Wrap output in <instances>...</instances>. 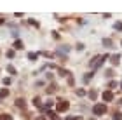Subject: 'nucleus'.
I'll return each instance as SVG.
<instances>
[{"label":"nucleus","mask_w":122,"mask_h":120,"mask_svg":"<svg viewBox=\"0 0 122 120\" xmlns=\"http://www.w3.org/2000/svg\"><path fill=\"white\" fill-rule=\"evenodd\" d=\"M92 111H94V115H103L105 111H107V105L105 103H96L92 108Z\"/></svg>","instance_id":"nucleus-1"},{"label":"nucleus","mask_w":122,"mask_h":120,"mask_svg":"<svg viewBox=\"0 0 122 120\" xmlns=\"http://www.w3.org/2000/svg\"><path fill=\"white\" fill-rule=\"evenodd\" d=\"M107 58H108V56H96V58H92V61H91V66H92V68H99Z\"/></svg>","instance_id":"nucleus-2"},{"label":"nucleus","mask_w":122,"mask_h":120,"mask_svg":"<svg viewBox=\"0 0 122 120\" xmlns=\"http://www.w3.org/2000/svg\"><path fill=\"white\" fill-rule=\"evenodd\" d=\"M68 108H70L68 101H63V99H61V101H58V103H56V111H59V113L66 111V110H68Z\"/></svg>","instance_id":"nucleus-3"},{"label":"nucleus","mask_w":122,"mask_h":120,"mask_svg":"<svg viewBox=\"0 0 122 120\" xmlns=\"http://www.w3.org/2000/svg\"><path fill=\"white\" fill-rule=\"evenodd\" d=\"M103 99L107 101V103H110V101H112V99H113V94H112V91H105V92H103Z\"/></svg>","instance_id":"nucleus-4"},{"label":"nucleus","mask_w":122,"mask_h":120,"mask_svg":"<svg viewBox=\"0 0 122 120\" xmlns=\"http://www.w3.org/2000/svg\"><path fill=\"white\" fill-rule=\"evenodd\" d=\"M119 61H120V54H113V56L110 58V63H112L113 66H115V64H119Z\"/></svg>","instance_id":"nucleus-5"},{"label":"nucleus","mask_w":122,"mask_h":120,"mask_svg":"<svg viewBox=\"0 0 122 120\" xmlns=\"http://www.w3.org/2000/svg\"><path fill=\"white\" fill-rule=\"evenodd\" d=\"M9 96V89H2L0 91V97H7Z\"/></svg>","instance_id":"nucleus-6"},{"label":"nucleus","mask_w":122,"mask_h":120,"mask_svg":"<svg viewBox=\"0 0 122 120\" xmlns=\"http://www.w3.org/2000/svg\"><path fill=\"white\" fill-rule=\"evenodd\" d=\"M89 97H91V99L94 101V99L98 97V92H96V91H89Z\"/></svg>","instance_id":"nucleus-7"},{"label":"nucleus","mask_w":122,"mask_h":120,"mask_svg":"<svg viewBox=\"0 0 122 120\" xmlns=\"http://www.w3.org/2000/svg\"><path fill=\"white\" fill-rule=\"evenodd\" d=\"M0 120H12V117L7 115V113H2V115H0Z\"/></svg>","instance_id":"nucleus-8"},{"label":"nucleus","mask_w":122,"mask_h":120,"mask_svg":"<svg viewBox=\"0 0 122 120\" xmlns=\"http://www.w3.org/2000/svg\"><path fill=\"white\" fill-rule=\"evenodd\" d=\"M14 47H16V49H23V42H21V40H16V42H14Z\"/></svg>","instance_id":"nucleus-9"},{"label":"nucleus","mask_w":122,"mask_h":120,"mask_svg":"<svg viewBox=\"0 0 122 120\" xmlns=\"http://www.w3.org/2000/svg\"><path fill=\"white\" fill-rule=\"evenodd\" d=\"M103 45H107V47H112V40H110V38H105V40H103Z\"/></svg>","instance_id":"nucleus-10"},{"label":"nucleus","mask_w":122,"mask_h":120,"mask_svg":"<svg viewBox=\"0 0 122 120\" xmlns=\"http://www.w3.org/2000/svg\"><path fill=\"white\" fill-rule=\"evenodd\" d=\"M28 58H30V59H37V58H38V54H37V52H30V54H28Z\"/></svg>","instance_id":"nucleus-11"},{"label":"nucleus","mask_w":122,"mask_h":120,"mask_svg":"<svg viewBox=\"0 0 122 120\" xmlns=\"http://www.w3.org/2000/svg\"><path fill=\"white\" fill-rule=\"evenodd\" d=\"M77 96H86V91L84 89H77Z\"/></svg>","instance_id":"nucleus-12"},{"label":"nucleus","mask_w":122,"mask_h":120,"mask_svg":"<svg viewBox=\"0 0 122 120\" xmlns=\"http://www.w3.org/2000/svg\"><path fill=\"white\" fill-rule=\"evenodd\" d=\"M16 105H18L19 108H23V106H25V101H23V99H18V101H16Z\"/></svg>","instance_id":"nucleus-13"},{"label":"nucleus","mask_w":122,"mask_h":120,"mask_svg":"<svg viewBox=\"0 0 122 120\" xmlns=\"http://www.w3.org/2000/svg\"><path fill=\"white\" fill-rule=\"evenodd\" d=\"M7 72L14 75V73H16V70H14V66H10V64H9V66H7Z\"/></svg>","instance_id":"nucleus-14"},{"label":"nucleus","mask_w":122,"mask_h":120,"mask_svg":"<svg viewBox=\"0 0 122 120\" xmlns=\"http://www.w3.org/2000/svg\"><path fill=\"white\" fill-rule=\"evenodd\" d=\"M113 26H115V30H122V23H115Z\"/></svg>","instance_id":"nucleus-15"},{"label":"nucleus","mask_w":122,"mask_h":120,"mask_svg":"<svg viewBox=\"0 0 122 120\" xmlns=\"http://www.w3.org/2000/svg\"><path fill=\"white\" fill-rule=\"evenodd\" d=\"M33 103H35L37 106H40V97H35V99H33Z\"/></svg>","instance_id":"nucleus-16"},{"label":"nucleus","mask_w":122,"mask_h":120,"mask_svg":"<svg viewBox=\"0 0 122 120\" xmlns=\"http://www.w3.org/2000/svg\"><path fill=\"white\" fill-rule=\"evenodd\" d=\"M4 84H5V85H9V84H10V78H9V77H5V78H4Z\"/></svg>","instance_id":"nucleus-17"},{"label":"nucleus","mask_w":122,"mask_h":120,"mask_svg":"<svg viewBox=\"0 0 122 120\" xmlns=\"http://www.w3.org/2000/svg\"><path fill=\"white\" fill-rule=\"evenodd\" d=\"M110 87H112V89H115V87H117V82L112 80V82H110Z\"/></svg>","instance_id":"nucleus-18"},{"label":"nucleus","mask_w":122,"mask_h":120,"mask_svg":"<svg viewBox=\"0 0 122 120\" xmlns=\"http://www.w3.org/2000/svg\"><path fill=\"white\" fill-rule=\"evenodd\" d=\"M66 120H80V117H68Z\"/></svg>","instance_id":"nucleus-19"},{"label":"nucleus","mask_w":122,"mask_h":120,"mask_svg":"<svg viewBox=\"0 0 122 120\" xmlns=\"http://www.w3.org/2000/svg\"><path fill=\"white\" fill-rule=\"evenodd\" d=\"M37 120H46V118H44V117H38V118H37Z\"/></svg>","instance_id":"nucleus-20"},{"label":"nucleus","mask_w":122,"mask_h":120,"mask_svg":"<svg viewBox=\"0 0 122 120\" xmlns=\"http://www.w3.org/2000/svg\"><path fill=\"white\" fill-rule=\"evenodd\" d=\"M0 24H2V19H0Z\"/></svg>","instance_id":"nucleus-21"},{"label":"nucleus","mask_w":122,"mask_h":120,"mask_svg":"<svg viewBox=\"0 0 122 120\" xmlns=\"http://www.w3.org/2000/svg\"><path fill=\"white\" fill-rule=\"evenodd\" d=\"M120 87H122V82H120Z\"/></svg>","instance_id":"nucleus-22"}]
</instances>
